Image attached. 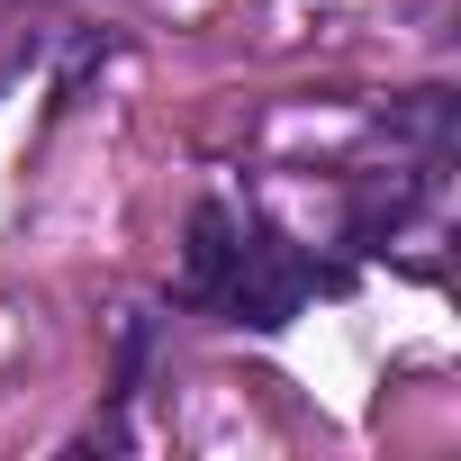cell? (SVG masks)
I'll list each match as a JSON object with an SVG mask.
<instances>
[{"mask_svg":"<svg viewBox=\"0 0 461 461\" xmlns=\"http://www.w3.org/2000/svg\"><path fill=\"white\" fill-rule=\"evenodd\" d=\"M317 281H335V272H317L290 236H245L236 245V272H226V290H217V308L236 317V326H254V335H281L308 308Z\"/></svg>","mask_w":461,"mask_h":461,"instance_id":"6da1fadb","label":"cell"},{"mask_svg":"<svg viewBox=\"0 0 461 461\" xmlns=\"http://www.w3.org/2000/svg\"><path fill=\"white\" fill-rule=\"evenodd\" d=\"M443 127H452V100H443V91H407V100L389 109V136H416V145H443Z\"/></svg>","mask_w":461,"mask_h":461,"instance_id":"3957f363","label":"cell"},{"mask_svg":"<svg viewBox=\"0 0 461 461\" xmlns=\"http://www.w3.org/2000/svg\"><path fill=\"white\" fill-rule=\"evenodd\" d=\"M236 245H245L236 208H226V199H199V208H190V245H181V299L217 308L226 272H236Z\"/></svg>","mask_w":461,"mask_h":461,"instance_id":"7a4b0ae2","label":"cell"}]
</instances>
